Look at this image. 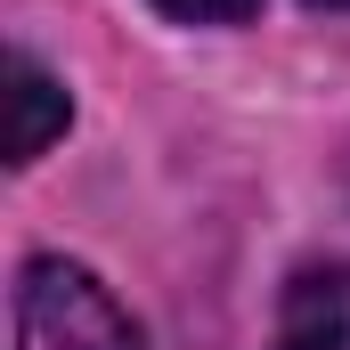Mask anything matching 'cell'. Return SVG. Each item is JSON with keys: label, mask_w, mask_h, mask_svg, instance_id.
I'll return each mask as SVG.
<instances>
[{"label": "cell", "mask_w": 350, "mask_h": 350, "mask_svg": "<svg viewBox=\"0 0 350 350\" xmlns=\"http://www.w3.org/2000/svg\"><path fill=\"white\" fill-rule=\"evenodd\" d=\"M16 350H139L122 301L74 261H25L16 277Z\"/></svg>", "instance_id": "obj_1"}, {"label": "cell", "mask_w": 350, "mask_h": 350, "mask_svg": "<svg viewBox=\"0 0 350 350\" xmlns=\"http://www.w3.org/2000/svg\"><path fill=\"white\" fill-rule=\"evenodd\" d=\"M310 8H350V0H310Z\"/></svg>", "instance_id": "obj_5"}, {"label": "cell", "mask_w": 350, "mask_h": 350, "mask_svg": "<svg viewBox=\"0 0 350 350\" xmlns=\"http://www.w3.org/2000/svg\"><path fill=\"white\" fill-rule=\"evenodd\" d=\"M277 350H350V261H318L285 285Z\"/></svg>", "instance_id": "obj_2"}, {"label": "cell", "mask_w": 350, "mask_h": 350, "mask_svg": "<svg viewBox=\"0 0 350 350\" xmlns=\"http://www.w3.org/2000/svg\"><path fill=\"white\" fill-rule=\"evenodd\" d=\"M163 16H179V25H237V16H253L261 0H155Z\"/></svg>", "instance_id": "obj_4"}, {"label": "cell", "mask_w": 350, "mask_h": 350, "mask_svg": "<svg viewBox=\"0 0 350 350\" xmlns=\"http://www.w3.org/2000/svg\"><path fill=\"white\" fill-rule=\"evenodd\" d=\"M66 114H74V106H66V82L16 49V57H8V163H33V155L66 131Z\"/></svg>", "instance_id": "obj_3"}]
</instances>
